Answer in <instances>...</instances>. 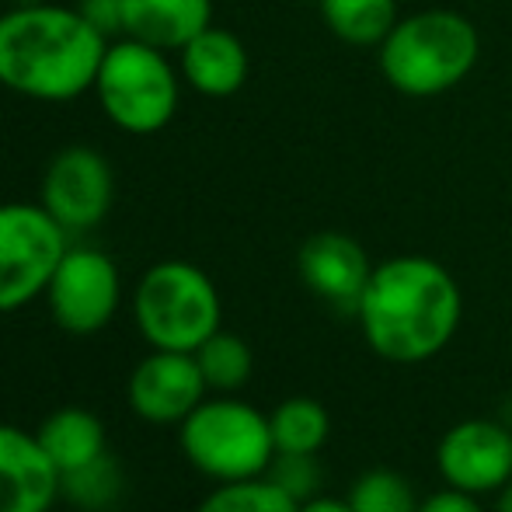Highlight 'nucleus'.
<instances>
[{
    "label": "nucleus",
    "instance_id": "1",
    "mask_svg": "<svg viewBox=\"0 0 512 512\" xmlns=\"http://www.w3.org/2000/svg\"><path fill=\"white\" fill-rule=\"evenodd\" d=\"M464 297L446 265L425 255H398L373 265L356 321L380 359L415 366L453 342Z\"/></svg>",
    "mask_w": 512,
    "mask_h": 512
},
{
    "label": "nucleus",
    "instance_id": "2",
    "mask_svg": "<svg viewBox=\"0 0 512 512\" xmlns=\"http://www.w3.org/2000/svg\"><path fill=\"white\" fill-rule=\"evenodd\" d=\"M108 39L77 7L18 4L0 14V84L32 102H74L95 91Z\"/></svg>",
    "mask_w": 512,
    "mask_h": 512
},
{
    "label": "nucleus",
    "instance_id": "3",
    "mask_svg": "<svg viewBox=\"0 0 512 512\" xmlns=\"http://www.w3.org/2000/svg\"><path fill=\"white\" fill-rule=\"evenodd\" d=\"M481 35L464 14L429 7L401 18L380 42V74L398 95L436 98L474 70Z\"/></svg>",
    "mask_w": 512,
    "mask_h": 512
},
{
    "label": "nucleus",
    "instance_id": "4",
    "mask_svg": "<svg viewBox=\"0 0 512 512\" xmlns=\"http://www.w3.org/2000/svg\"><path fill=\"white\" fill-rule=\"evenodd\" d=\"M133 317L150 349L196 352L209 335L220 331V290L199 265L168 258L140 276Z\"/></svg>",
    "mask_w": 512,
    "mask_h": 512
},
{
    "label": "nucleus",
    "instance_id": "5",
    "mask_svg": "<svg viewBox=\"0 0 512 512\" xmlns=\"http://www.w3.org/2000/svg\"><path fill=\"white\" fill-rule=\"evenodd\" d=\"M178 446L185 460L209 481L262 478L276 457L269 415L234 394L206 398L178 425Z\"/></svg>",
    "mask_w": 512,
    "mask_h": 512
},
{
    "label": "nucleus",
    "instance_id": "6",
    "mask_svg": "<svg viewBox=\"0 0 512 512\" xmlns=\"http://www.w3.org/2000/svg\"><path fill=\"white\" fill-rule=\"evenodd\" d=\"M95 95L112 126L129 136H154L171 126L178 112V70L168 53L140 39L108 42L95 77Z\"/></svg>",
    "mask_w": 512,
    "mask_h": 512
},
{
    "label": "nucleus",
    "instance_id": "7",
    "mask_svg": "<svg viewBox=\"0 0 512 512\" xmlns=\"http://www.w3.org/2000/svg\"><path fill=\"white\" fill-rule=\"evenodd\" d=\"M42 203H0V314L46 297L70 241Z\"/></svg>",
    "mask_w": 512,
    "mask_h": 512
},
{
    "label": "nucleus",
    "instance_id": "8",
    "mask_svg": "<svg viewBox=\"0 0 512 512\" xmlns=\"http://www.w3.org/2000/svg\"><path fill=\"white\" fill-rule=\"evenodd\" d=\"M46 304L53 321L67 335H98L112 324L122 304V276L119 265L98 248H67L63 262L49 279Z\"/></svg>",
    "mask_w": 512,
    "mask_h": 512
},
{
    "label": "nucleus",
    "instance_id": "9",
    "mask_svg": "<svg viewBox=\"0 0 512 512\" xmlns=\"http://www.w3.org/2000/svg\"><path fill=\"white\" fill-rule=\"evenodd\" d=\"M115 199L112 164L95 147H63L42 171L39 203L53 213L67 234H84L95 230L108 216Z\"/></svg>",
    "mask_w": 512,
    "mask_h": 512
},
{
    "label": "nucleus",
    "instance_id": "10",
    "mask_svg": "<svg viewBox=\"0 0 512 512\" xmlns=\"http://www.w3.org/2000/svg\"><path fill=\"white\" fill-rule=\"evenodd\" d=\"M439 478L471 495L499 492L512 481V432L492 418H467L443 432L436 446Z\"/></svg>",
    "mask_w": 512,
    "mask_h": 512
},
{
    "label": "nucleus",
    "instance_id": "11",
    "mask_svg": "<svg viewBox=\"0 0 512 512\" xmlns=\"http://www.w3.org/2000/svg\"><path fill=\"white\" fill-rule=\"evenodd\" d=\"M206 377L196 352L154 349L133 366L126 380V401L150 425H182L206 401Z\"/></svg>",
    "mask_w": 512,
    "mask_h": 512
},
{
    "label": "nucleus",
    "instance_id": "12",
    "mask_svg": "<svg viewBox=\"0 0 512 512\" xmlns=\"http://www.w3.org/2000/svg\"><path fill=\"white\" fill-rule=\"evenodd\" d=\"M297 272L300 283L321 304H328L338 314L356 317L366 283L373 276V262L356 237L342 234V230H317L300 244Z\"/></svg>",
    "mask_w": 512,
    "mask_h": 512
},
{
    "label": "nucleus",
    "instance_id": "13",
    "mask_svg": "<svg viewBox=\"0 0 512 512\" xmlns=\"http://www.w3.org/2000/svg\"><path fill=\"white\" fill-rule=\"evenodd\" d=\"M60 471L39 436L0 422V512H53Z\"/></svg>",
    "mask_w": 512,
    "mask_h": 512
},
{
    "label": "nucleus",
    "instance_id": "14",
    "mask_svg": "<svg viewBox=\"0 0 512 512\" xmlns=\"http://www.w3.org/2000/svg\"><path fill=\"white\" fill-rule=\"evenodd\" d=\"M178 70L185 84L203 98H230L248 81V49L227 28L209 25L189 46L178 49Z\"/></svg>",
    "mask_w": 512,
    "mask_h": 512
},
{
    "label": "nucleus",
    "instance_id": "15",
    "mask_svg": "<svg viewBox=\"0 0 512 512\" xmlns=\"http://www.w3.org/2000/svg\"><path fill=\"white\" fill-rule=\"evenodd\" d=\"M209 25L213 0H122V35L164 53H178Z\"/></svg>",
    "mask_w": 512,
    "mask_h": 512
},
{
    "label": "nucleus",
    "instance_id": "16",
    "mask_svg": "<svg viewBox=\"0 0 512 512\" xmlns=\"http://www.w3.org/2000/svg\"><path fill=\"white\" fill-rule=\"evenodd\" d=\"M35 436H39L42 450L49 453V460H53L60 474L77 471V467L91 464V460L108 453L105 422L91 408H81V405L56 408L53 415L42 418Z\"/></svg>",
    "mask_w": 512,
    "mask_h": 512
},
{
    "label": "nucleus",
    "instance_id": "17",
    "mask_svg": "<svg viewBox=\"0 0 512 512\" xmlns=\"http://www.w3.org/2000/svg\"><path fill=\"white\" fill-rule=\"evenodd\" d=\"M335 39L349 46H380L398 25V0H317Z\"/></svg>",
    "mask_w": 512,
    "mask_h": 512
},
{
    "label": "nucleus",
    "instance_id": "18",
    "mask_svg": "<svg viewBox=\"0 0 512 512\" xmlns=\"http://www.w3.org/2000/svg\"><path fill=\"white\" fill-rule=\"evenodd\" d=\"M276 453H321L331 436L328 408L314 398H286L269 415Z\"/></svg>",
    "mask_w": 512,
    "mask_h": 512
},
{
    "label": "nucleus",
    "instance_id": "19",
    "mask_svg": "<svg viewBox=\"0 0 512 512\" xmlns=\"http://www.w3.org/2000/svg\"><path fill=\"white\" fill-rule=\"evenodd\" d=\"M196 363L206 377V387L216 394H237L255 373V352L234 331H216L196 349Z\"/></svg>",
    "mask_w": 512,
    "mask_h": 512
},
{
    "label": "nucleus",
    "instance_id": "20",
    "mask_svg": "<svg viewBox=\"0 0 512 512\" xmlns=\"http://www.w3.org/2000/svg\"><path fill=\"white\" fill-rule=\"evenodd\" d=\"M122 488L126 478L112 450L77 471L60 474V499H67L77 512H108L122 499Z\"/></svg>",
    "mask_w": 512,
    "mask_h": 512
},
{
    "label": "nucleus",
    "instance_id": "21",
    "mask_svg": "<svg viewBox=\"0 0 512 512\" xmlns=\"http://www.w3.org/2000/svg\"><path fill=\"white\" fill-rule=\"evenodd\" d=\"M300 502H293L279 485L269 478L248 481H223L199 502L196 512H297Z\"/></svg>",
    "mask_w": 512,
    "mask_h": 512
},
{
    "label": "nucleus",
    "instance_id": "22",
    "mask_svg": "<svg viewBox=\"0 0 512 512\" xmlns=\"http://www.w3.org/2000/svg\"><path fill=\"white\" fill-rule=\"evenodd\" d=\"M349 506L352 512H418L415 488L408 478L387 467H373V471L359 474L349 488Z\"/></svg>",
    "mask_w": 512,
    "mask_h": 512
},
{
    "label": "nucleus",
    "instance_id": "23",
    "mask_svg": "<svg viewBox=\"0 0 512 512\" xmlns=\"http://www.w3.org/2000/svg\"><path fill=\"white\" fill-rule=\"evenodd\" d=\"M265 478L283 488L293 502H307L321 492L324 474L321 464H317V453H276Z\"/></svg>",
    "mask_w": 512,
    "mask_h": 512
},
{
    "label": "nucleus",
    "instance_id": "24",
    "mask_svg": "<svg viewBox=\"0 0 512 512\" xmlns=\"http://www.w3.org/2000/svg\"><path fill=\"white\" fill-rule=\"evenodd\" d=\"M77 11L84 14L91 28L112 39V35H122V0H81Z\"/></svg>",
    "mask_w": 512,
    "mask_h": 512
},
{
    "label": "nucleus",
    "instance_id": "25",
    "mask_svg": "<svg viewBox=\"0 0 512 512\" xmlns=\"http://www.w3.org/2000/svg\"><path fill=\"white\" fill-rule=\"evenodd\" d=\"M418 512H485V509H481L478 495L446 485L443 492H432L429 499L418 502Z\"/></svg>",
    "mask_w": 512,
    "mask_h": 512
},
{
    "label": "nucleus",
    "instance_id": "26",
    "mask_svg": "<svg viewBox=\"0 0 512 512\" xmlns=\"http://www.w3.org/2000/svg\"><path fill=\"white\" fill-rule=\"evenodd\" d=\"M297 512H352L349 499H331V495H314V499L300 502Z\"/></svg>",
    "mask_w": 512,
    "mask_h": 512
},
{
    "label": "nucleus",
    "instance_id": "27",
    "mask_svg": "<svg viewBox=\"0 0 512 512\" xmlns=\"http://www.w3.org/2000/svg\"><path fill=\"white\" fill-rule=\"evenodd\" d=\"M495 512H512V481L495 492Z\"/></svg>",
    "mask_w": 512,
    "mask_h": 512
}]
</instances>
